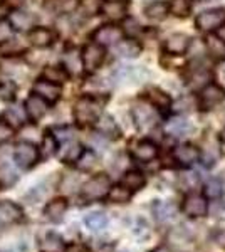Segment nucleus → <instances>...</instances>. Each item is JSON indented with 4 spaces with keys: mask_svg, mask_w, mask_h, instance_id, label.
I'll list each match as a JSON object with an SVG mask.
<instances>
[{
    "mask_svg": "<svg viewBox=\"0 0 225 252\" xmlns=\"http://www.w3.org/2000/svg\"><path fill=\"white\" fill-rule=\"evenodd\" d=\"M99 12L111 20H123L128 14V0H104Z\"/></svg>",
    "mask_w": 225,
    "mask_h": 252,
    "instance_id": "obj_17",
    "label": "nucleus"
},
{
    "mask_svg": "<svg viewBox=\"0 0 225 252\" xmlns=\"http://www.w3.org/2000/svg\"><path fill=\"white\" fill-rule=\"evenodd\" d=\"M131 193H133L131 190L126 189L123 184H120L111 189V192L108 195V200L113 202V204H128L129 198H131Z\"/></svg>",
    "mask_w": 225,
    "mask_h": 252,
    "instance_id": "obj_37",
    "label": "nucleus"
},
{
    "mask_svg": "<svg viewBox=\"0 0 225 252\" xmlns=\"http://www.w3.org/2000/svg\"><path fill=\"white\" fill-rule=\"evenodd\" d=\"M101 5H103V3H101L99 0H84V2H83V9H84L86 14H89V15L99 12Z\"/></svg>",
    "mask_w": 225,
    "mask_h": 252,
    "instance_id": "obj_48",
    "label": "nucleus"
},
{
    "mask_svg": "<svg viewBox=\"0 0 225 252\" xmlns=\"http://www.w3.org/2000/svg\"><path fill=\"white\" fill-rule=\"evenodd\" d=\"M212 81V72L203 64H192L187 72V84L192 89H203Z\"/></svg>",
    "mask_w": 225,
    "mask_h": 252,
    "instance_id": "obj_12",
    "label": "nucleus"
},
{
    "mask_svg": "<svg viewBox=\"0 0 225 252\" xmlns=\"http://www.w3.org/2000/svg\"><path fill=\"white\" fill-rule=\"evenodd\" d=\"M22 209L12 200H0V222L14 223L22 219Z\"/></svg>",
    "mask_w": 225,
    "mask_h": 252,
    "instance_id": "obj_23",
    "label": "nucleus"
},
{
    "mask_svg": "<svg viewBox=\"0 0 225 252\" xmlns=\"http://www.w3.org/2000/svg\"><path fill=\"white\" fill-rule=\"evenodd\" d=\"M83 146H81L77 141L72 138V140H66V141H61L59 146V158L66 163H72V161L79 160V157L83 155Z\"/></svg>",
    "mask_w": 225,
    "mask_h": 252,
    "instance_id": "obj_21",
    "label": "nucleus"
},
{
    "mask_svg": "<svg viewBox=\"0 0 225 252\" xmlns=\"http://www.w3.org/2000/svg\"><path fill=\"white\" fill-rule=\"evenodd\" d=\"M114 52H116L118 58L134 59L141 54V46H140V42H136L133 37L123 39L116 44V46H114Z\"/></svg>",
    "mask_w": 225,
    "mask_h": 252,
    "instance_id": "obj_22",
    "label": "nucleus"
},
{
    "mask_svg": "<svg viewBox=\"0 0 225 252\" xmlns=\"http://www.w3.org/2000/svg\"><path fill=\"white\" fill-rule=\"evenodd\" d=\"M15 93H17V88H15L14 83L10 81H3L0 83V103H9L15 97Z\"/></svg>",
    "mask_w": 225,
    "mask_h": 252,
    "instance_id": "obj_43",
    "label": "nucleus"
},
{
    "mask_svg": "<svg viewBox=\"0 0 225 252\" xmlns=\"http://www.w3.org/2000/svg\"><path fill=\"white\" fill-rule=\"evenodd\" d=\"M111 189H113L111 178L106 173H97L81 187V198L86 202L103 200V198H108Z\"/></svg>",
    "mask_w": 225,
    "mask_h": 252,
    "instance_id": "obj_2",
    "label": "nucleus"
},
{
    "mask_svg": "<svg viewBox=\"0 0 225 252\" xmlns=\"http://www.w3.org/2000/svg\"><path fill=\"white\" fill-rule=\"evenodd\" d=\"M26 49L22 47V44H19L15 39H9L7 42L0 44V56H5V58H10V56H20V52H24Z\"/></svg>",
    "mask_w": 225,
    "mask_h": 252,
    "instance_id": "obj_42",
    "label": "nucleus"
},
{
    "mask_svg": "<svg viewBox=\"0 0 225 252\" xmlns=\"http://www.w3.org/2000/svg\"><path fill=\"white\" fill-rule=\"evenodd\" d=\"M151 252H171V251H170L168 246H158V247H155Z\"/></svg>",
    "mask_w": 225,
    "mask_h": 252,
    "instance_id": "obj_51",
    "label": "nucleus"
},
{
    "mask_svg": "<svg viewBox=\"0 0 225 252\" xmlns=\"http://www.w3.org/2000/svg\"><path fill=\"white\" fill-rule=\"evenodd\" d=\"M205 46H207V51L212 59H215V61L225 59V42L219 37V35H214V34L208 35L205 40Z\"/></svg>",
    "mask_w": 225,
    "mask_h": 252,
    "instance_id": "obj_31",
    "label": "nucleus"
},
{
    "mask_svg": "<svg viewBox=\"0 0 225 252\" xmlns=\"http://www.w3.org/2000/svg\"><path fill=\"white\" fill-rule=\"evenodd\" d=\"M97 163V157L93 150H84L83 155L79 157V160L76 161V166L83 172H89L91 168H94Z\"/></svg>",
    "mask_w": 225,
    "mask_h": 252,
    "instance_id": "obj_41",
    "label": "nucleus"
},
{
    "mask_svg": "<svg viewBox=\"0 0 225 252\" xmlns=\"http://www.w3.org/2000/svg\"><path fill=\"white\" fill-rule=\"evenodd\" d=\"M170 14V5L166 2H151L145 7V15L150 20H155V22H161V20L166 19V15Z\"/></svg>",
    "mask_w": 225,
    "mask_h": 252,
    "instance_id": "obj_27",
    "label": "nucleus"
},
{
    "mask_svg": "<svg viewBox=\"0 0 225 252\" xmlns=\"http://www.w3.org/2000/svg\"><path fill=\"white\" fill-rule=\"evenodd\" d=\"M219 37L225 42V26H224V27H220V29H219Z\"/></svg>",
    "mask_w": 225,
    "mask_h": 252,
    "instance_id": "obj_52",
    "label": "nucleus"
},
{
    "mask_svg": "<svg viewBox=\"0 0 225 252\" xmlns=\"http://www.w3.org/2000/svg\"><path fill=\"white\" fill-rule=\"evenodd\" d=\"M182 212L188 219H202L208 214V198L198 192H187L182 200Z\"/></svg>",
    "mask_w": 225,
    "mask_h": 252,
    "instance_id": "obj_3",
    "label": "nucleus"
},
{
    "mask_svg": "<svg viewBox=\"0 0 225 252\" xmlns=\"http://www.w3.org/2000/svg\"><path fill=\"white\" fill-rule=\"evenodd\" d=\"M3 118H5V121L9 125H12L14 128H20V126L26 125L27 121V111L26 108L22 106H10L5 109V113H3Z\"/></svg>",
    "mask_w": 225,
    "mask_h": 252,
    "instance_id": "obj_29",
    "label": "nucleus"
},
{
    "mask_svg": "<svg viewBox=\"0 0 225 252\" xmlns=\"http://www.w3.org/2000/svg\"><path fill=\"white\" fill-rule=\"evenodd\" d=\"M168 5H170V14H173L175 17H187L192 12L193 0H171Z\"/></svg>",
    "mask_w": 225,
    "mask_h": 252,
    "instance_id": "obj_38",
    "label": "nucleus"
},
{
    "mask_svg": "<svg viewBox=\"0 0 225 252\" xmlns=\"http://www.w3.org/2000/svg\"><path fill=\"white\" fill-rule=\"evenodd\" d=\"M224 193V184L219 180V178H212V180L207 182L205 189H203V195L208 198V200H219Z\"/></svg>",
    "mask_w": 225,
    "mask_h": 252,
    "instance_id": "obj_40",
    "label": "nucleus"
},
{
    "mask_svg": "<svg viewBox=\"0 0 225 252\" xmlns=\"http://www.w3.org/2000/svg\"><path fill=\"white\" fill-rule=\"evenodd\" d=\"M12 32H14V27H12L10 20L0 19V44H3L9 39H12Z\"/></svg>",
    "mask_w": 225,
    "mask_h": 252,
    "instance_id": "obj_45",
    "label": "nucleus"
},
{
    "mask_svg": "<svg viewBox=\"0 0 225 252\" xmlns=\"http://www.w3.org/2000/svg\"><path fill=\"white\" fill-rule=\"evenodd\" d=\"M146 99L150 101V104H153L158 109H166L171 106V97L166 94L163 89L160 88H148L146 89Z\"/></svg>",
    "mask_w": 225,
    "mask_h": 252,
    "instance_id": "obj_26",
    "label": "nucleus"
},
{
    "mask_svg": "<svg viewBox=\"0 0 225 252\" xmlns=\"http://www.w3.org/2000/svg\"><path fill=\"white\" fill-rule=\"evenodd\" d=\"M108 215L103 214V212H91L84 217V225L88 227L89 230L93 232H101L108 227Z\"/></svg>",
    "mask_w": 225,
    "mask_h": 252,
    "instance_id": "obj_32",
    "label": "nucleus"
},
{
    "mask_svg": "<svg viewBox=\"0 0 225 252\" xmlns=\"http://www.w3.org/2000/svg\"><path fill=\"white\" fill-rule=\"evenodd\" d=\"M40 158V150L32 141H19L14 148V161L20 168L29 170L37 165Z\"/></svg>",
    "mask_w": 225,
    "mask_h": 252,
    "instance_id": "obj_4",
    "label": "nucleus"
},
{
    "mask_svg": "<svg viewBox=\"0 0 225 252\" xmlns=\"http://www.w3.org/2000/svg\"><path fill=\"white\" fill-rule=\"evenodd\" d=\"M190 37L187 34L177 32V34H171L168 39L165 40V51L171 56H180L185 54L187 49L190 47Z\"/></svg>",
    "mask_w": 225,
    "mask_h": 252,
    "instance_id": "obj_20",
    "label": "nucleus"
},
{
    "mask_svg": "<svg viewBox=\"0 0 225 252\" xmlns=\"http://www.w3.org/2000/svg\"><path fill=\"white\" fill-rule=\"evenodd\" d=\"M9 20L15 31H32L35 27V24H37V15L31 14L27 10L15 9L10 14Z\"/></svg>",
    "mask_w": 225,
    "mask_h": 252,
    "instance_id": "obj_18",
    "label": "nucleus"
},
{
    "mask_svg": "<svg viewBox=\"0 0 225 252\" xmlns=\"http://www.w3.org/2000/svg\"><path fill=\"white\" fill-rule=\"evenodd\" d=\"M3 3L12 7V9H20L26 3V0H3Z\"/></svg>",
    "mask_w": 225,
    "mask_h": 252,
    "instance_id": "obj_50",
    "label": "nucleus"
},
{
    "mask_svg": "<svg viewBox=\"0 0 225 252\" xmlns=\"http://www.w3.org/2000/svg\"><path fill=\"white\" fill-rule=\"evenodd\" d=\"M12 135H14V126L7 123L5 120H0V143L10 140Z\"/></svg>",
    "mask_w": 225,
    "mask_h": 252,
    "instance_id": "obj_47",
    "label": "nucleus"
},
{
    "mask_svg": "<svg viewBox=\"0 0 225 252\" xmlns=\"http://www.w3.org/2000/svg\"><path fill=\"white\" fill-rule=\"evenodd\" d=\"M173 158L178 165L182 166H192L197 163L200 158V150L192 143H182L173 150Z\"/></svg>",
    "mask_w": 225,
    "mask_h": 252,
    "instance_id": "obj_16",
    "label": "nucleus"
},
{
    "mask_svg": "<svg viewBox=\"0 0 225 252\" xmlns=\"http://www.w3.org/2000/svg\"><path fill=\"white\" fill-rule=\"evenodd\" d=\"M214 241H215L217 246L220 247V249H224V251H225V230H219V232L215 234Z\"/></svg>",
    "mask_w": 225,
    "mask_h": 252,
    "instance_id": "obj_49",
    "label": "nucleus"
},
{
    "mask_svg": "<svg viewBox=\"0 0 225 252\" xmlns=\"http://www.w3.org/2000/svg\"><path fill=\"white\" fill-rule=\"evenodd\" d=\"M113 76L118 81V84H136L141 83V79L146 78L148 72L140 66H120Z\"/></svg>",
    "mask_w": 225,
    "mask_h": 252,
    "instance_id": "obj_13",
    "label": "nucleus"
},
{
    "mask_svg": "<svg viewBox=\"0 0 225 252\" xmlns=\"http://www.w3.org/2000/svg\"><path fill=\"white\" fill-rule=\"evenodd\" d=\"M101 103L97 97L94 96H83L74 103L72 113H74V120L79 126H88L93 123H97V120L101 118Z\"/></svg>",
    "mask_w": 225,
    "mask_h": 252,
    "instance_id": "obj_1",
    "label": "nucleus"
},
{
    "mask_svg": "<svg viewBox=\"0 0 225 252\" xmlns=\"http://www.w3.org/2000/svg\"><path fill=\"white\" fill-rule=\"evenodd\" d=\"M131 157L134 160L143 161V163H150L158 157V146L151 140H141L136 141L131 146Z\"/></svg>",
    "mask_w": 225,
    "mask_h": 252,
    "instance_id": "obj_15",
    "label": "nucleus"
},
{
    "mask_svg": "<svg viewBox=\"0 0 225 252\" xmlns=\"http://www.w3.org/2000/svg\"><path fill=\"white\" fill-rule=\"evenodd\" d=\"M195 26L203 32H214L220 29V27L225 26V9L215 7V9L200 12L197 19H195Z\"/></svg>",
    "mask_w": 225,
    "mask_h": 252,
    "instance_id": "obj_6",
    "label": "nucleus"
},
{
    "mask_svg": "<svg viewBox=\"0 0 225 252\" xmlns=\"http://www.w3.org/2000/svg\"><path fill=\"white\" fill-rule=\"evenodd\" d=\"M64 67L69 71V74H77L83 67V56L76 51V49H69L64 54Z\"/></svg>",
    "mask_w": 225,
    "mask_h": 252,
    "instance_id": "obj_35",
    "label": "nucleus"
},
{
    "mask_svg": "<svg viewBox=\"0 0 225 252\" xmlns=\"http://www.w3.org/2000/svg\"><path fill=\"white\" fill-rule=\"evenodd\" d=\"M121 184L125 185L126 189L131 190V192H138V190H141L143 187H145L146 178L140 170H128V172L123 175Z\"/></svg>",
    "mask_w": 225,
    "mask_h": 252,
    "instance_id": "obj_28",
    "label": "nucleus"
},
{
    "mask_svg": "<svg viewBox=\"0 0 225 252\" xmlns=\"http://www.w3.org/2000/svg\"><path fill=\"white\" fill-rule=\"evenodd\" d=\"M97 131L101 133V135H104L106 138H118L120 136V128H118L116 121L113 120L111 116H101L99 120H97Z\"/></svg>",
    "mask_w": 225,
    "mask_h": 252,
    "instance_id": "obj_34",
    "label": "nucleus"
},
{
    "mask_svg": "<svg viewBox=\"0 0 225 252\" xmlns=\"http://www.w3.org/2000/svg\"><path fill=\"white\" fill-rule=\"evenodd\" d=\"M69 209V204L66 198L59 197V198H52L51 202H47L44 207V215L49 219L51 222H63L64 215H66Z\"/></svg>",
    "mask_w": 225,
    "mask_h": 252,
    "instance_id": "obj_19",
    "label": "nucleus"
},
{
    "mask_svg": "<svg viewBox=\"0 0 225 252\" xmlns=\"http://www.w3.org/2000/svg\"><path fill=\"white\" fill-rule=\"evenodd\" d=\"M0 189H2V184H0Z\"/></svg>",
    "mask_w": 225,
    "mask_h": 252,
    "instance_id": "obj_54",
    "label": "nucleus"
},
{
    "mask_svg": "<svg viewBox=\"0 0 225 252\" xmlns=\"http://www.w3.org/2000/svg\"><path fill=\"white\" fill-rule=\"evenodd\" d=\"M180 180H182V187H185V190H188V192H193V190L197 189V185H198V177L195 173H192V172L183 173Z\"/></svg>",
    "mask_w": 225,
    "mask_h": 252,
    "instance_id": "obj_44",
    "label": "nucleus"
},
{
    "mask_svg": "<svg viewBox=\"0 0 225 252\" xmlns=\"http://www.w3.org/2000/svg\"><path fill=\"white\" fill-rule=\"evenodd\" d=\"M123 34H125V31H123L121 27L108 24V26L99 27V29L94 32L93 40L101 44V46H116L120 40H123Z\"/></svg>",
    "mask_w": 225,
    "mask_h": 252,
    "instance_id": "obj_11",
    "label": "nucleus"
},
{
    "mask_svg": "<svg viewBox=\"0 0 225 252\" xmlns=\"http://www.w3.org/2000/svg\"><path fill=\"white\" fill-rule=\"evenodd\" d=\"M40 249L42 252H66V242L56 232H47L40 239Z\"/></svg>",
    "mask_w": 225,
    "mask_h": 252,
    "instance_id": "obj_25",
    "label": "nucleus"
},
{
    "mask_svg": "<svg viewBox=\"0 0 225 252\" xmlns=\"http://www.w3.org/2000/svg\"><path fill=\"white\" fill-rule=\"evenodd\" d=\"M42 78L56 84H63L69 79V71L64 66H47L42 72Z\"/></svg>",
    "mask_w": 225,
    "mask_h": 252,
    "instance_id": "obj_33",
    "label": "nucleus"
},
{
    "mask_svg": "<svg viewBox=\"0 0 225 252\" xmlns=\"http://www.w3.org/2000/svg\"><path fill=\"white\" fill-rule=\"evenodd\" d=\"M59 152V140L52 131H46L42 138V148H40V155L51 158Z\"/></svg>",
    "mask_w": 225,
    "mask_h": 252,
    "instance_id": "obj_36",
    "label": "nucleus"
},
{
    "mask_svg": "<svg viewBox=\"0 0 225 252\" xmlns=\"http://www.w3.org/2000/svg\"><path fill=\"white\" fill-rule=\"evenodd\" d=\"M24 108H26V111H27L29 120L37 123L39 120H42V118L47 115L49 108H51V103H47L44 97H40L32 93V94L26 99V103H24Z\"/></svg>",
    "mask_w": 225,
    "mask_h": 252,
    "instance_id": "obj_10",
    "label": "nucleus"
},
{
    "mask_svg": "<svg viewBox=\"0 0 225 252\" xmlns=\"http://www.w3.org/2000/svg\"><path fill=\"white\" fill-rule=\"evenodd\" d=\"M126 32V34L129 35V37H136L138 34L141 32V26L138 24V20H134V19H126V22H125V29H123Z\"/></svg>",
    "mask_w": 225,
    "mask_h": 252,
    "instance_id": "obj_46",
    "label": "nucleus"
},
{
    "mask_svg": "<svg viewBox=\"0 0 225 252\" xmlns=\"http://www.w3.org/2000/svg\"><path fill=\"white\" fill-rule=\"evenodd\" d=\"M131 116H133L134 125H136L138 129H141V131H148V129L155 128L160 120L157 108H155L153 104H145V103L134 104L131 109Z\"/></svg>",
    "mask_w": 225,
    "mask_h": 252,
    "instance_id": "obj_5",
    "label": "nucleus"
},
{
    "mask_svg": "<svg viewBox=\"0 0 225 252\" xmlns=\"http://www.w3.org/2000/svg\"><path fill=\"white\" fill-rule=\"evenodd\" d=\"M166 133L171 136H187L188 133H192V123L183 116H175L166 123Z\"/></svg>",
    "mask_w": 225,
    "mask_h": 252,
    "instance_id": "obj_24",
    "label": "nucleus"
},
{
    "mask_svg": "<svg viewBox=\"0 0 225 252\" xmlns=\"http://www.w3.org/2000/svg\"><path fill=\"white\" fill-rule=\"evenodd\" d=\"M153 214H155V219H157V220L165 222V220H170V219L175 217V214H177V207H175V204H171V202L155 200Z\"/></svg>",
    "mask_w": 225,
    "mask_h": 252,
    "instance_id": "obj_30",
    "label": "nucleus"
},
{
    "mask_svg": "<svg viewBox=\"0 0 225 252\" xmlns=\"http://www.w3.org/2000/svg\"><path fill=\"white\" fill-rule=\"evenodd\" d=\"M49 9L54 14H71L77 9V0H51Z\"/></svg>",
    "mask_w": 225,
    "mask_h": 252,
    "instance_id": "obj_39",
    "label": "nucleus"
},
{
    "mask_svg": "<svg viewBox=\"0 0 225 252\" xmlns=\"http://www.w3.org/2000/svg\"><path fill=\"white\" fill-rule=\"evenodd\" d=\"M81 56H83L84 71L89 72V74H91V72H96L104 63V58H106L104 46H101V44H97V42H91L83 49Z\"/></svg>",
    "mask_w": 225,
    "mask_h": 252,
    "instance_id": "obj_7",
    "label": "nucleus"
},
{
    "mask_svg": "<svg viewBox=\"0 0 225 252\" xmlns=\"http://www.w3.org/2000/svg\"><path fill=\"white\" fill-rule=\"evenodd\" d=\"M220 141H222V143L225 145V128L222 129V133H220Z\"/></svg>",
    "mask_w": 225,
    "mask_h": 252,
    "instance_id": "obj_53",
    "label": "nucleus"
},
{
    "mask_svg": "<svg viewBox=\"0 0 225 252\" xmlns=\"http://www.w3.org/2000/svg\"><path fill=\"white\" fill-rule=\"evenodd\" d=\"M29 44L32 47H37V49H46L51 47L52 44L56 42L57 34L49 27H34L32 31H29Z\"/></svg>",
    "mask_w": 225,
    "mask_h": 252,
    "instance_id": "obj_14",
    "label": "nucleus"
},
{
    "mask_svg": "<svg viewBox=\"0 0 225 252\" xmlns=\"http://www.w3.org/2000/svg\"><path fill=\"white\" fill-rule=\"evenodd\" d=\"M225 97V91L219 84H207L203 89H200L198 93V104L202 109H212L217 104H220Z\"/></svg>",
    "mask_w": 225,
    "mask_h": 252,
    "instance_id": "obj_8",
    "label": "nucleus"
},
{
    "mask_svg": "<svg viewBox=\"0 0 225 252\" xmlns=\"http://www.w3.org/2000/svg\"><path fill=\"white\" fill-rule=\"evenodd\" d=\"M32 93L37 94L40 97L47 101V103L54 104L57 101L61 99L63 96V89H61V84H56V83H51V81L40 78L32 84Z\"/></svg>",
    "mask_w": 225,
    "mask_h": 252,
    "instance_id": "obj_9",
    "label": "nucleus"
}]
</instances>
